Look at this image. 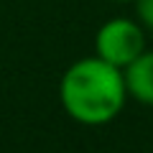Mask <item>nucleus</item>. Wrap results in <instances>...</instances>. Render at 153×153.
Instances as JSON below:
<instances>
[{
  "mask_svg": "<svg viewBox=\"0 0 153 153\" xmlns=\"http://www.w3.org/2000/svg\"><path fill=\"white\" fill-rule=\"evenodd\" d=\"M64 112L82 125H105L123 112L128 100L123 69L100 56L76 59L59 84Z\"/></svg>",
  "mask_w": 153,
  "mask_h": 153,
  "instance_id": "obj_1",
  "label": "nucleus"
},
{
  "mask_svg": "<svg viewBox=\"0 0 153 153\" xmlns=\"http://www.w3.org/2000/svg\"><path fill=\"white\" fill-rule=\"evenodd\" d=\"M143 51H146V28L130 18H112L102 23L94 36V56L117 69H125Z\"/></svg>",
  "mask_w": 153,
  "mask_h": 153,
  "instance_id": "obj_2",
  "label": "nucleus"
},
{
  "mask_svg": "<svg viewBox=\"0 0 153 153\" xmlns=\"http://www.w3.org/2000/svg\"><path fill=\"white\" fill-rule=\"evenodd\" d=\"M123 79H125V89L133 100L153 107V51L146 49L138 59H133L123 69Z\"/></svg>",
  "mask_w": 153,
  "mask_h": 153,
  "instance_id": "obj_3",
  "label": "nucleus"
},
{
  "mask_svg": "<svg viewBox=\"0 0 153 153\" xmlns=\"http://www.w3.org/2000/svg\"><path fill=\"white\" fill-rule=\"evenodd\" d=\"M135 3V16L146 31H153V0H133Z\"/></svg>",
  "mask_w": 153,
  "mask_h": 153,
  "instance_id": "obj_4",
  "label": "nucleus"
},
{
  "mask_svg": "<svg viewBox=\"0 0 153 153\" xmlns=\"http://www.w3.org/2000/svg\"><path fill=\"white\" fill-rule=\"evenodd\" d=\"M115 3H125V0H115Z\"/></svg>",
  "mask_w": 153,
  "mask_h": 153,
  "instance_id": "obj_5",
  "label": "nucleus"
}]
</instances>
